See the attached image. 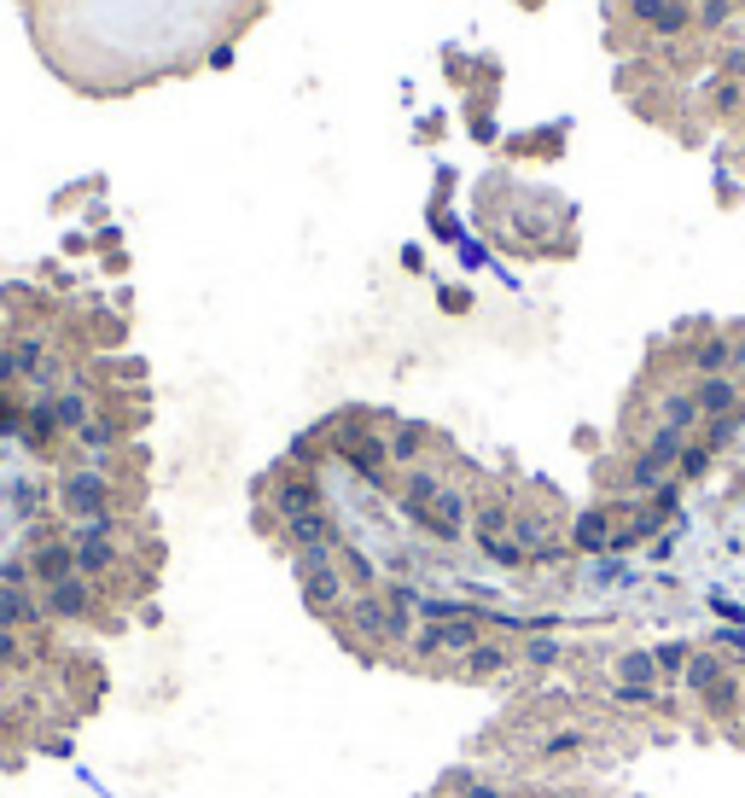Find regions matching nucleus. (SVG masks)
<instances>
[{
	"label": "nucleus",
	"instance_id": "obj_1",
	"mask_svg": "<svg viewBox=\"0 0 745 798\" xmlns=\"http://www.w3.org/2000/svg\"><path fill=\"white\" fill-rule=\"evenodd\" d=\"M292 578H298V595H303V606L315 612V618H326L333 624L338 612L349 606V578H344V565H338V554H326V548H309V554H292Z\"/></svg>",
	"mask_w": 745,
	"mask_h": 798
},
{
	"label": "nucleus",
	"instance_id": "obj_2",
	"mask_svg": "<svg viewBox=\"0 0 745 798\" xmlns=\"http://www.w3.org/2000/svg\"><path fill=\"white\" fill-rule=\"evenodd\" d=\"M338 636L344 647L356 653L361 665H379L385 653H390V612H385V595L379 589H367V595H349V606L338 612Z\"/></svg>",
	"mask_w": 745,
	"mask_h": 798
},
{
	"label": "nucleus",
	"instance_id": "obj_3",
	"mask_svg": "<svg viewBox=\"0 0 745 798\" xmlns=\"http://www.w3.org/2000/svg\"><path fill=\"white\" fill-rule=\"evenodd\" d=\"M262 502H268V519H298V514H315V507H326V484L315 466H298V461H285L268 473L262 484Z\"/></svg>",
	"mask_w": 745,
	"mask_h": 798
},
{
	"label": "nucleus",
	"instance_id": "obj_4",
	"mask_svg": "<svg viewBox=\"0 0 745 798\" xmlns=\"http://www.w3.org/2000/svg\"><path fill=\"white\" fill-rule=\"evenodd\" d=\"M53 496H58V514H65L71 525L117 514V484H111L106 473H99V466H76V473H65Z\"/></svg>",
	"mask_w": 745,
	"mask_h": 798
},
{
	"label": "nucleus",
	"instance_id": "obj_5",
	"mask_svg": "<svg viewBox=\"0 0 745 798\" xmlns=\"http://www.w3.org/2000/svg\"><path fill=\"white\" fill-rule=\"evenodd\" d=\"M413 525H420L431 542H461L466 530H472V496H466L461 484H443L438 496H431V507H425V514L413 519Z\"/></svg>",
	"mask_w": 745,
	"mask_h": 798
},
{
	"label": "nucleus",
	"instance_id": "obj_6",
	"mask_svg": "<svg viewBox=\"0 0 745 798\" xmlns=\"http://www.w3.org/2000/svg\"><path fill=\"white\" fill-rule=\"evenodd\" d=\"M268 530H280L285 554H309V548H326V554H338V548H344V525L333 519V507H315V514H298V519L268 525Z\"/></svg>",
	"mask_w": 745,
	"mask_h": 798
},
{
	"label": "nucleus",
	"instance_id": "obj_7",
	"mask_svg": "<svg viewBox=\"0 0 745 798\" xmlns=\"http://www.w3.org/2000/svg\"><path fill=\"white\" fill-rule=\"evenodd\" d=\"M41 612H47V624H88L99 612V595H94V583L76 571V578L41 589Z\"/></svg>",
	"mask_w": 745,
	"mask_h": 798
},
{
	"label": "nucleus",
	"instance_id": "obj_8",
	"mask_svg": "<svg viewBox=\"0 0 745 798\" xmlns=\"http://www.w3.org/2000/svg\"><path fill=\"white\" fill-rule=\"evenodd\" d=\"M734 356H739V338L728 333H699L681 362H688V379H711V374H734Z\"/></svg>",
	"mask_w": 745,
	"mask_h": 798
},
{
	"label": "nucleus",
	"instance_id": "obj_9",
	"mask_svg": "<svg viewBox=\"0 0 745 798\" xmlns=\"http://www.w3.org/2000/svg\"><path fill=\"white\" fill-rule=\"evenodd\" d=\"M454 665H461L466 682H495V677H507V670L519 665V647L501 641V636H484L478 647L466 653V659H454Z\"/></svg>",
	"mask_w": 745,
	"mask_h": 798
},
{
	"label": "nucleus",
	"instance_id": "obj_10",
	"mask_svg": "<svg viewBox=\"0 0 745 798\" xmlns=\"http://www.w3.org/2000/svg\"><path fill=\"white\" fill-rule=\"evenodd\" d=\"M385 443H390V466H397V473H408V466H420L431 449H438V432H431V425H420V420H390Z\"/></svg>",
	"mask_w": 745,
	"mask_h": 798
},
{
	"label": "nucleus",
	"instance_id": "obj_11",
	"mask_svg": "<svg viewBox=\"0 0 745 798\" xmlns=\"http://www.w3.org/2000/svg\"><path fill=\"white\" fill-rule=\"evenodd\" d=\"M699 711H705V723L728 729L745 718V670H728L722 682H711L705 693H699Z\"/></svg>",
	"mask_w": 745,
	"mask_h": 798
},
{
	"label": "nucleus",
	"instance_id": "obj_12",
	"mask_svg": "<svg viewBox=\"0 0 745 798\" xmlns=\"http://www.w3.org/2000/svg\"><path fill=\"white\" fill-rule=\"evenodd\" d=\"M693 402H699V425H705V420H722V414H734V408H745V385H739L734 374L693 379Z\"/></svg>",
	"mask_w": 745,
	"mask_h": 798
},
{
	"label": "nucleus",
	"instance_id": "obj_13",
	"mask_svg": "<svg viewBox=\"0 0 745 798\" xmlns=\"http://www.w3.org/2000/svg\"><path fill=\"white\" fill-rule=\"evenodd\" d=\"M30 578H35L41 589H53V583L76 578V548H71V537H47V542H35V548H30Z\"/></svg>",
	"mask_w": 745,
	"mask_h": 798
},
{
	"label": "nucleus",
	"instance_id": "obj_14",
	"mask_svg": "<svg viewBox=\"0 0 745 798\" xmlns=\"http://www.w3.org/2000/svg\"><path fill=\"white\" fill-rule=\"evenodd\" d=\"M449 478H443V466H431V461H420V466H408L402 473V484H397V507L408 519H420L425 507H431V496H438Z\"/></svg>",
	"mask_w": 745,
	"mask_h": 798
},
{
	"label": "nucleus",
	"instance_id": "obj_15",
	"mask_svg": "<svg viewBox=\"0 0 745 798\" xmlns=\"http://www.w3.org/2000/svg\"><path fill=\"white\" fill-rule=\"evenodd\" d=\"M35 624H47L35 589L30 583H0V629H35Z\"/></svg>",
	"mask_w": 745,
	"mask_h": 798
},
{
	"label": "nucleus",
	"instance_id": "obj_16",
	"mask_svg": "<svg viewBox=\"0 0 745 798\" xmlns=\"http://www.w3.org/2000/svg\"><path fill=\"white\" fill-rule=\"evenodd\" d=\"M652 414H658V425H670V432H699V402H693V379L688 385H665L658 391V402H652Z\"/></svg>",
	"mask_w": 745,
	"mask_h": 798
},
{
	"label": "nucleus",
	"instance_id": "obj_17",
	"mask_svg": "<svg viewBox=\"0 0 745 798\" xmlns=\"http://www.w3.org/2000/svg\"><path fill=\"white\" fill-rule=\"evenodd\" d=\"M71 548H76V571L88 583H106V578H117V571H122L117 537H88V542H71Z\"/></svg>",
	"mask_w": 745,
	"mask_h": 798
},
{
	"label": "nucleus",
	"instance_id": "obj_18",
	"mask_svg": "<svg viewBox=\"0 0 745 798\" xmlns=\"http://www.w3.org/2000/svg\"><path fill=\"white\" fill-rule=\"evenodd\" d=\"M612 682L617 688H665L652 647H624V653H617V659H612Z\"/></svg>",
	"mask_w": 745,
	"mask_h": 798
},
{
	"label": "nucleus",
	"instance_id": "obj_19",
	"mask_svg": "<svg viewBox=\"0 0 745 798\" xmlns=\"http://www.w3.org/2000/svg\"><path fill=\"white\" fill-rule=\"evenodd\" d=\"M589 752V729H548L542 741H536V764H576Z\"/></svg>",
	"mask_w": 745,
	"mask_h": 798
},
{
	"label": "nucleus",
	"instance_id": "obj_20",
	"mask_svg": "<svg viewBox=\"0 0 745 798\" xmlns=\"http://www.w3.org/2000/svg\"><path fill=\"white\" fill-rule=\"evenodd\" d=\"M728 670H739V665H734V659H722L716 647H699L693 659H688V670H681V688H688V693H705L711 682L728 677Z\"/></svg>",
	"mask_w": 745,
	"mask_h": 798
},
{
	"label": "nucleus",
	"instance_id": "obj_21",
	"mask_svg": "<svg viewBox=\"0 0 745 798\" xmlns=\"http://www.w3.org/2000/svg\"><path fill=\"white\" fill-rule=\"evenodd\" d=\"M402 659L420 670V665H431V659H443V624L438 618H420V629H413V641L402 647Z\"/></svg>",
	"mask_w": 745,
	"mask_h": 798
},
{
	"label": "nucleus",
	"instance_id": "obj_22",
	"mask_svg": "<svg viewBox=\"0 0 745 798\" xmlns=\"http://www.w3.org/2000/svg\"><path fill=\"white\" fill-rule=\"evenodd\" d=\"M519 665L542 677V670L565 665V641H559V636H525V647H519Z\"/></svg>",
	"mask_w": 745,
	"mask_h": 798
},
{
	"label": "nucleus",
	"instance_id": "obj_23",
	"mask_svg": "<svg viewBox=\"0 0 745 798\" xmlns=\"http://www.w3.org/2000/svg\"><path fill=\"white\" fill-rule=\"evenodd\" d=\"M53 420H58V432H82V425L94 420V402H88V391H58L53 397Z\"/></svg>",
	"mask_w": 745,
	"mask_h": 798
},
{
	"label": "nucleus",
	"instance_id": "obj_24",
	"mask_svg": "<svg viewBox=\"0 0 745 798\" xmlns=\"http://www.w3.org/2000/svg\"><path fill=\"white\" fill-rule=\"evenodd\" d=\"M571 542L583 548V554H606V548H612V519L606 514H583L571 525Z\"/></svg>",
	"mask_w": 745,
	"mask_h": 798
},
{
	"label": "nucleus",
	"instance_id": "obj_25",
	"mask_svg": "<svg viewBox=\"0 0 745 798\" xmlns=\"http://www.w3.org/2000/svg\"><path fill=\"white\" fill-rule=\"evenodd\" d=\"M443 792H454V798H512L501 781H489V775H472V769H454L449 781H443Z\"/></svg>",
	"mask_w": 745,
	"mask_h": 798
},
{
	"label": "nucleus",
	"instance_id": "obj_26",
	"mask_svg": "<svg viewBox=\"0 0 745 798\" xmlns=\"http://www.w3.org/2000/svg\"><path fill=\"white\" fill-rule=\"evenodd\" d=\"M117 438H122V432H117V420H106V414H94V420H88V425H82V432H76V443L88 449L94 461H106L111 449H117Z\"/></svg>",
	"mask_w": 745,
	"mask_h": 798
},
{
	"label": "nucleus",
	"instance_id": "obj_27",
	"mask_svg": "<svg viewBox=\"0 0 745 798\" xmlns=\"http://www.w3.org/2000/svg\"><path fill=\"white\" fill-rule=\"evenodd\" d=\"M338 565H344V578H349V589H356V595H367V589H379V571L367 565V554L361 548H338Z\"/></svg>",
	"mask_w": 745,
	"mask_h": 798
},
{
	"label": "nucleus",
	"instance_id": "obj_28",
	"mask_svg": "<svg viewBox=\"0 0 745 798\" xmlns=\"http://www.w3.org/2000/svg\"><path fill=\"white\" fill-rule=\"evenodd\" d=\"M693 641H658L652 647V659H658V677H665V682H681V670H688V659H693Z\"/></svg>",
	"mask_w": 745,
	"mask_h": 798
},
{
	"label": "nucleus",
	"instance_id": "obj_29",
	"mask_svg": "<svg viewBox=\"0 0 745 798\" xmlns=\"http://www.w3.org/2000/svg\"><path fill=\"white\" fill-rule=\"evenodd\" d=\"M711 473V449L688 438V449H681V461H676V484H693V478H705Z\"/></svg>",
	"mask_w": 745,
	"mask_h": 798
},
{
	"label": "nucleus",
	"instance_id": "obj_30",
	"mask_svg": "<svg viewBox=\"0 0 745 798\" xmlns=\"http://www.w3.org/2000/svg\"><path fill=\"white\" fill-rule=\"evenodd\" d=\"M18 665H30V641H24V629H0V677Z\"/></svg>",
	"mask_w": 745,
	"mask_h": 798
},
{
	"label": "nucleus",
	"instance_id": "obj_31",
	"mask_svg": "<svg viewBox=\"0 0 745 798\" xmlns=\"http://www.w3.org/2000/svg\"><path fill=\"white\" fill-rule=\"evenodd\" d=\"M478 548H484L495 565H507V571H525V565H530V554H525V548L512 542V537H495V542H478Z\"/></svg>",
	"mask_w": 745,
	"mask_h": 798
},
{
	"label": "nucleus",
	"instance_id": "obj_32",
	"mask_svg": "<svg viewBox=\"0 0 745 798\" xmlns=\"http://www.w3.org/2000/svg\"><path fill=\"white\" fill-rule=\"evenodd\" d=\"M525 798H594L589 787H559V781H548V787H530Z\"/></svg>",
	"mask_w": 745,
	"mask_h": 798
},
{
	"label": "nucleus",
	"instance_id": "obj_33",
	"mask_svg": "<svg viewBox=\"0 0 745 798\" xmlns=\"http://www.w3.org/2000/svg\"><path fill=\"white\" fill-rule=\"evenodd\" d=\"M734 379L745 385V338H739V356H734Z\"/></svg>",
	"mask_w": 745,
	"mask_h": 798
},
{
	"label": "nucleus",
	"instance_id": "obj_34",
	"mask_svg": "<svg viewBox=\"0 0 745 798\" xmlns=\"http://www.w3.org/2000/svg\"><path fill=\"white\" fill-rule=\"evenodd\" d=\"M734 741H745V718H739V729H734Z\"/></svg>",
	"mask_w": 745,
	"mask_h": 798
}]
</instances>
